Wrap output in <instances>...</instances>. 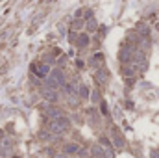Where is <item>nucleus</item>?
I'll use <instances>...</instances> for the list:
<instances>
[{"label":"nucleus","instance_id":"nucleus-1","mask_svg":"<svg viewBox=\"0 0 159 158\" xmlns=\"http://www.w3.org/2000/svg\"><path fill=\"white\" fill-rule=\"evenodd\" d=\"M63 84H65V75H63L61 69L50 71V75H48V78H46V86H48V87L56 89L57 86H63Z\"/></svg>","mask_w":159,"mask_h":158},{"label":"nucleus","instance_id":"nucleus-2","mask_svg":"<svg viewBox=\"0 0 159 158\" xmlns=\"http://www.w3.org/2000/svg\"><path fill=\"white\" fill-rule=\"evenodd\" d=\"M67 128H69V119L63 116L50 121V132H54V134H63Z\"/></svg>","mask_w":159,"mask_h":158},{"label":"nucleus","instance_id":"nucleus-3","mask_svg":"<svg viewBox=\"0 0 159 158\" xmlns=\"http://www.w3.org/2000/svg\"><path fill=\"white\" fill-rule=\"evenodd\" d=\"M32 71H34L39 78H44V77H48V75H50V67H48V63H39V65H34V67H32Z\"/></svg>","mask_w":159,"mask_h":158},{"label":"nucleus","instance_id":"nucleus-4","mask_svg":"<svg viewBox=\"0 0 159 158\" xmlns=\"http://www.w3.org/2000/svg\"><path fill=\"white\" fill-rule=\"evenodd\" d=\"M131 60H133V50H131V47H129V45L122 47V50H120V62H122V63H129Z\"/></svg>","mask_w":159,"mask_h":158},{"label":"nucleus","instance_id":"nucleus-5","mask_svg":"<svg viewBox=\"0 0 159 158\" xmlns=\"http://www.w3.org/2000/svg\"><path fill=\"white\" fill-rule=\"evenodd\" d=\"M93 158H109V156H107V151L100 143H96V145H93Z\"/></svg>","mask_w":159,"mask_h":158},{"label":"nucleus","instance_id":"nucleus-6","mask_svg":"<svg viewBox=\"0 0 159 158\" xmlns=\"http://www.w3.org/2000/svg\"><path fill=\"white\" fill-rule=\"evenodd\" d=\"M63 153L65 155H78V153H81V147H80L78 143H67L65 149H63Z\"/></svg>","mask_w":159,"mask_h":158},{"label":"nucleus","instance_id":"nucleus-7","mask_svg":"<svg viewBox=\"0 0 159 158\" xmlns=\"http://www.w3.org/2000/svg\"><path fill=\"white\" fill-rule=\"evenodd\" d=\"M111 138H113V143L117 145V147H124V141H122V138H120V134H119V130L117 128H111Z\"/></svg>","mask_w":159,"mask_h":158},{"label":"nucleus","instance_id":"nucleus-8","mask_svg":"<svg viewBox=\"0 0 159 158\" xmlns=\"http://www.w3.org/2000/svg\"><path fill=\"white\" fill-rule=\"evenodd\" d=\"M43 95H44V99H48V101H52V102L57 101V93H56L52 87H46V89L43 91Z\"/></svg>","mask_w":159,"mask_h":158},{"label":"nucleus","instance_id":"nucleus-9","mask_svg":"<svg viewBox=\"0 0 159 158\" xmlns=\"http://www.w3.org/2000/svg\"><path fill=\"white\" fill-rule=\"evenodd\" d=\"M76 45H78L80 48H85V47L89 45V36H87V34H80L78 39H76Z\"/></svg>","mask_w":159,"mask_h":158},{"label":"nucleus","instance_id":"nucleus-10","mask_svg":"<svg viewBox=\"0 0 159 158\" xmlns=\"http://www.w3.org/2000/svg\"><path fill=\"white\" fill-rule=\"evenodd\" d=\"M107 77H109V75H107V71H106L104 67L96 71V78H98V82H100V84H106V80H107Z\"/></svg>","mask_w":159,"mask_h":158},{"label":"nucleus","instance_id":"nucleus-11","mask_svg":"<svg viewBox=\"0 0 159 158\" xmlns=\"http://www.w3.org/2000/svg\"><path fill=\"white\" fill-rule=\"evenodd\" d=\"M93 65H94L96 69H102V65H104V56H102V54H94V56H93Z\"/></svg>","mask_w":159,"mask_h":158},{"label":"nucleus","instance_id":"nucleus-12","mask_svg":"<svg viewBox=\"0 0 159 158\" xmlns=\"http://www.w3.org/2000/svg\"><path fill=\"white\" fill-rule=\"evenodd\" d=\"M46 114H48V117H50V121H52V119L61 117V112H59L57 108H48V110H46Z\"/></svg>","mask_w":159,"mask_h":158},{"label":"nucleus","instance_id":"nucleus-13","mask_svg":"<svg viewBox=\"0 0 159 158\" xmlns=\"http://www.w3.org/2000/svg\"><path fill=\"white\" fill-rule=\"evenodd\" d=\"M78 95L81 97V99H87V97H89V89H87L85 86H80L78 87Z\"/></svg>","mask_w":159,"mask_h":158},{"label":"nucleus","instance_id":"nucleus-14","mask_svg":"<svg viewBox=\"0 0 159 158\" xmlns=\"http://www.w3.org/2000/svg\"><path fill=\"white\" fill-rule=\"evenodd\" d=\"M81 26H83V21H81V19H76V21H74V22H72V30H80V28H81Z\"/></svg>","mask_w":159,"mask_h":158},{"label":"nucleus","instance_id":"nucleus-15","mask_svg":"<svg viewBox=\"0 0 159 158\" xmlns=\"http://www.w3.org/2000/svg\"><path fill=\"white\" fill-rule=\"evenodd\" d=\"M87 30H89V32H93V30H96V21H93V19H91V21L87 22Z\"/></svg>","mask_w":159,"mask_h":158},{"label":"nucleus","instance_id":"nucleus-16","mask_svg":"<svg viewBox=\"0 0 159 158\" xmlns=\"http://www.w3.org/2000/svg\"><path fill=\"white\" fill-rule=\"evenodd\" d=\"M65 91H67L69 95H72V93H74V87H72L70 84H67V86H65Z\"/></svg>","mask_w":159,"mask_h":158},{"label":"nucleus","instance_id":"nucleus-17","mask_svg":"<svg viewBox=\"0 0 159 158\" xmlns=\"http://www.w3.org/2000/svg\"><path fill=\"white\" fill-rule=\"evenodd\" d=\"M102 114H107V106H106L104 102H102Z\"/></svg>","mask_w":159,"mask_h":158},{"label":"nucleus","instance_id":"nucleus-18","mask_svg":"<svg viewBox=\"0 0 159 158\" xmlns=\"http://www.w3.org/2000/svg\"><path fill=\"white\" fill-rule=\"evenodd\" d=\"M156 28H157V30H159V22H157V26H156Z\"/></svg>","mask_w":159,"mask_h":158}]
</instances>
